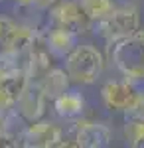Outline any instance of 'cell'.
Here are the masks:
<instances>
[{
    "label": "cell",
    "instance_id": "6da1fadb",
    "mask_svg": "<svg viewBox=\"0 0 144 148\" xmlns=\"http://www.w3.org/2000/svg\"><path fill=\"white\" fill-rule=\"evenodd\" d=\"M112 61L124 79L132 85L144 81V32L136 30L132 36L112 42Z\"/></svg>",
    "mask_w": 144,
    "mask_h": 148
},
{
    "label": "cell",
    "instance_id": "7a4b0ae2",
    "mask_svg": "<svg viewBox=\"0 0 144 148\" xmlns=\"http://www.w3.org/2000/svg\"><path fill=\"white\" fill-rule=\"evenodd\" d=\"M105 69L103 53L95 46H79L65 57V73L69 81L89 85L99 77Z\"/></svg>",
    "mask_w": 144,
    "mask_h": 148
},
{
    "label": "cell",
    "instance_id": "3957f363",
    "mask_svg": "<svg viewBox=\"0 0 144 148\" xmlns=\"http://www.w3.org/2000/svg\"><path fill=\"white\" fill-rule=\"evenodd\" d=\"M97 30L109 44L126 36H132L138 30V12L132 6H122V8L115 6L107 16L97 20Z\"/></svg>",
    "mask_w": 144,
    "mask_h": 148
},
{
    "label": "cell",
    "instance_id": "277c9868",
    "mask_svg": "<svg viewBox=\"0 0 144 148\" xmlns=\"http://www.w3.org/2000/svg\"><path fill=\"white\" fill-rule=\"evenodd\" d=\"M38 32L22 22H16L8 16H0V49L14 53H28L36 44Z\"/></svg>",
    "mask_w": 144,
    "mask_h": 148
},
{
    "label": "cell",
    "instance_id": "5b68a950",
    "mask_svg": "<svg viewBox=\"0 0 144 148\" xmlns=\"http://www.w3.org/2000/svg\"><path fill=\"white\" fill-rule=\"evenodd\" d=\"M47 22L53 28H63L75 34H83L85 30H89L91 20L87 18L85 10L81 8L79 0H57L49 8Z\"/></svg>",
    "mask_w": 144,
    "mask_h": 148
},
{
    "label": "cell",
    "instance_id": "8992f818",
    "mask_svg": "<svg viewBox=\"0 0 144 148\" xmlns=\"http://www.w3.org/2000/svg\"><path fill=\"white\" fill-rule=\"evenodd\" d=\"M61 140V128L51 121H32L22 134V146L26 148H53Z\"/></svg>",
    "mask_w": 144,
    "mask_h": 148
},
{
    "label": "cell",
    "instance_id": "52a82bcc",
    "mask_svg": "<svg viewBox=\"0 0 144 148\" xmlns=\"http://www.w3.org/2000/svg\"><path fill=\"white\" fill-rule=\"evenodd\" d=\"M38 38L53 59H65L79 44V34L53 26H49L44 34H38Z\"/></svg>",
    "mask_w": 144,
    "mask_h": 148
},
{
    "label": "cell",
    "instance_id": "ba28073f",
    "mask_svg": "<svg viewBox=\"0 0 144 148\" xmlns=\"http://www.w3.org/2000/svg\"><path fill=\"white\" fill-rule=\"evenodd\" d=\"M45 103H47V99H45L40 83L30 81V83L26 85V89L22 91V95L16 99L14 109L22 114L28 123H32V121L42 119V114H44V111H45Z\"/></svg>",
    "mask_w": 144,
    "mask_h": 148
},
{
    "label": "cell",
    "instance_id": "9c48e42d",
    "mask_svg": "<svg viewBox=\"0 0 144 148\" xmlns=\"http://www.w3.org/2000/svg\"><path fill=\"white\" fill-rule=\"evenodd\" d=\"M75 140L83 148H105L111 144V130L101 123L77 121L75 123Z\"/></svg>",
    "mask_w": 144,
    "mask_h": 148
},
{
    "label": "cell",
    "instance_id": "30bf717a",
    "mask_svg": "<svg viewBox=\"0 0 144 148\" xmlns=\"http://www.w3.org/2000/svg\"><path fill=\"white\" fill-rule=\"evenodd\" d=\"M103 101L111 111H126L136 97V87L130 81H109L103 87Z\"/></svg>",
    "mask_w": 144,
    "mask_h": 148
},
{
    "label": "cell",
    "instance_id": "8fae6325",
    "mask_svg": "<svg viewBox=\"0 0 144 148\" xmlns=\"http://www.w3.org/2000/svg\"><path fill=\"white\" fill-rule=\"evenodd\" d=\"M51 59H53V57L47 53V49L42 46V42H40V38H38L36 44H34V46L28 49V53H26V71H28L30 81L40 83L42 77L53 67V65H51Z\"/></svg>",
    "mask_w": 144,
    "mask_h": 148
},
{
    "label": "cell",
    "instance_id": "7c38bea8",
    "mask_svg": "<svg viewBox=\"0 0 144 148\" xmlns=\"http://www.w3.org/2000/svg\"><path fill=\"white\" fill-rule=\"evenodd\" d=\"M28 83H30V77H28L26 67H12L6 71H0V91L14 103L22 95Z\"/></svg>",
    "mask_w": 144,
    "mask_h": 148
},
{
    "label": "cell",
    "instance_id": "4fadbf2b",
    "mask_svg": "<svg viewBox=\"0 0 144 148\" xmlns=\"http://www.w3.org/2000/svg\"><path fill=\"white\" fill-rule=\"evenodd\" d=\"M53 107H56V113L59 116L69 119V121H73V119L77 121L85 111V101H83V97L79 93L67 89L65 93H61L59 97L53 99Z\"/></svg>",
    "mask_w": 144,
    "mask_h": 148
},
{
    "label": "cell",
    "instance_id": "5bb4252c",
    "mask_svg": "<svg viewBox=\"0 0 144 148\" xmlns=\"http://www.w3.org/2000/svg\"><path fill=\"white\" fill-rule=\"evenodd\" d=\"M40 87H42V91H44L47 101H53L61 93H65L67 89H69V77H67L65 69L51 67L44 77H42Z\"/></svg>",
    "mask_w": 144,
    "mask_h": 148
},
{
    "label": "cell",
    "instance_id": "9a60e30c",
    "mask_svg": "<svg viewBox=\"0 0 144 148\" xmlns=\"http://www.w3.org/2000/svg\"><path fill=\"white\" fill-rule=\"evenodd\" d=\"M124 138L130 146H144V119L126 114V119H124Z\"/></svg>",
    "mask_w": 144,
    "mask_h": 148
},
{
    "label": "cell",
    "instance_id": "2e32d148",
    "mask_svg": "<svg viewBox=\"0 0 144 148\" xmlns=\"http://www.w3.org/2000/svg\"><path fill=\"white\" fill-rule=\"evenodd\" d=\"M79 4L85 10V14H87V18L91 22L101 20L103 16H107L115 8L112 0H79Z\"/></svg>",
    "mask_w": 144,
    "mask_h": 148
},
{
    "label": "cell",
    "instance_id": "e0dca14e",
    "mask_svg": "<svg viewBox=\"0 0 144 148\" xmlns=\"http://www.w3.org/2000/svg\"><path fill=\"white\" fill-rule=\"evenodd\" d=\"M57 0H24L22 8H34V10H49Z\"/></svg>",
    "mask_w": 144,
    "mask_h": 148
},
{
    "label": "cell",
    "instance_id": "ac0fdd59",
    "mask_svg": "<svg viewBox=\"0 0 144 148\" xmlns=\"http://www.w3.org/2000/svg\"><path fill=\"white\" fill-rule=\"evenodd\" d=\"M2 136H4V132H2V121H0V146H2Z\"/></svg>",
    "mask_w": 144,
    "mask_h": 148
},
{
    "label": "cell",
    "instance_id": "d6986e66",
    "mask_svg": "<svg viewBox=\"0 0 144 148\" xmlns=\"http://www.w3.org/2000/svg\"><path fill=\"white\" fill-rule=\"evenodd\" d=\"M14 2H16V4H18V6H20V4H22L24 0H14Z\"/></svg>",
    "mask_w": 144,
    "mask_h": 148
}]
</instances>
